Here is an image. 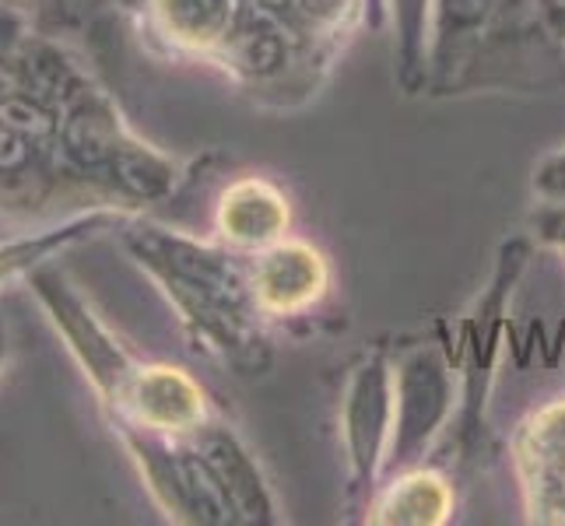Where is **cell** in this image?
<instances>
[{"mask_svg":"<svg viewBox=\"0 0 565 526\" xmlns=\"http://www.w3.org/2000/svg\"><path fill=\"white\" fill-rule=\"evenodd\" d=\"M141 411L154 421H183L193 415V394L180 376L154 373L138 386Z\"/></svg>","mask_w":565,"mask_h":526,"instance_id":"obj_1","label":"cell"},{"mask_svg":"<svg viewBox=\"0 0 565 526\" xmlns=\"http://www.w3.org/2000/svg\"><path fill=\"white\" fill-rule=\"evenodd\" d=\"M450 8L460 14V18H478L484 11V0H450Z\"/></svg>","mask_w":565,"mask_h":526,"instance_id":"obj_2","label":"cell"},{"mask_svg":"<svg viewBox=\"0 0 565 526\" xmlns=\"http://www.w3.org/2000/svg\"><path fill=\"white\" fill-rule=\"evenodd\" d=\"M18 260H14V253H4V257H0V275H8V270L14 267Z\"/></svg>","mask_w":565,"mask_h":526,"instance_id":"obj_3","label":"cell"},{"mask_svg":"<svg viewBox=\"0 0 565 526\" xmlns=\"http://www.w3.org/2000/svg\"><path fill=\"white\" fill-rule=\"evenodd\" d=\"M552 8H558V11H565V0H552Z\"/></svg>","mask_w":565,"mask_h":526,"instance_id":"obj_4","label":"cell"}]
</instances>
